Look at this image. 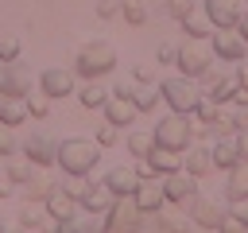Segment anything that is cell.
Here are the masks:
<instances>
[{
    "label": "cell",
    "instance_id": "ffe728a7",
    "mask_svg": "<svg viewBox=\"0 0 248 233\" xmlns=\"http://www.w3.org/2000/svg\"><path fill=\"white\" fill-rule=\"evenodd\" d=\"M43 206H46V214H50V217H58V221H62V217H74L78 198H74V194H70V190L58 183V186H50V194L43 198Z\"/></svg>",
    "mask_w": 248,
    "mask_h": 233
},
{
    "label": "cell",
    "instance_id": "30bf717a",
    "mask_svg": "<svg viewBox=\"0 0 248 233\" xmlns=\"http://www.w3.org/2000/svg\"><path fill=\"white\" fill-rule=\"evenodd\" d=\"M23 155H27L35 167H50V163H58V140H50V136L35 132V136H27V140H23Z\"/></svg>",
    "mask_w": 248,
    "mask_h": 233
},
{
    "label": "cell",
    "instance_id": "f907efd6",
    "mask_svg": "<svg viewBox=\"0 0 248 233\" xmlns=\"http://www.w3.org/2000/svg\"><path fill=\"white\" fill-rule=\"evenodd\" d=\"M0 70H4V66H0Z\"/></svg>",
    "mask_w": 248,
    "mask_h": 233
},
{
    "label": "cell",
    "instance_id": "c3c4849f",
    "mask_svg": "<svg viewBox=\"0 0 248 233\" xmlns=\"http://www.w3.org/2000/svg\"><path fill=\"white\" fill-rule=\"evenodd\" d=\"M151 4H155V8H167V0H151Z\"/></svg>",
    "mask_w": 248,
    "mask_h": 233
},
{
    "label": "cell",
    "instance_id": "4316f807",
    "mask_svg": "<svg viewBox=\"0 0 248 233\" xmlns=\"http://www.w3.org/2000/svg\"><path fill=\"white\" fill-rule=\"evenodd\" d=\"M132 101H136V109L140 113H151L159 101H163V93H159V85L151 82V85H132Z\"/></svg>",
    "mask_w": 248,
    "mask_h": 233
},
{
    "label": "cell",
    "instance_id": "83f0119b",
    "mask_svg": "<svg viewBox=\"0 0 248 233\" xmlns=\"http://www.w3.org/2000/svg\"><path fill=\"white\" fill-rule=\"evenodd\" d=\"M31 179H35V163H31L27 155H12V159H8V183H19V186H23V183H31Z\"/></svg>",
    "mask_w": 248,
    "mask_h": 233
},
{
    "label": "cell",
    "instance_id": "9c48e42d",
    "mask_svg": "<svg viewBox=\"0 0 248 233\" xmlns=\"http://www.w3.org/2000/svg\"><path fill=\"white\" fill-rule=\"evenodd\" d=\"M132 202H136L143 214H159V210H163V202H167V194H163V179L143 175V179H140V186H136V194H132Z\"/></svg>",
    "mask_w": 248,
    "mask_h": 233
},
{
    "label": "cell",
    "instance_id": "ba28073f",
    "mask_svg": "<svg viewBox=\"0 0 248 233\" xmlns=\"http://www.w3.org/2000/svg\"><path fill=\"white\" fill-rule=\"evenodd\" d=\"M163 194H167V202L186 206V202L198 194V179H194L190 171H170V175H163Z\"/></svg>",
    "mask_w": 248,
    "mask_h": 233
},
{
    "label": "cell",
    "instance_id": "e575fe53",
    "mask_svg": "<svg viewBox=\"0 0 248 233\" xmlns=\"http://www.w3.org/2000/svg\"><path fill=\"white\" fill-rule=\"evenodd\" d=\"M155 70H159V62H136V66H132V78H136L140 85H151V82H155Z\"/></svg>",
    "mask_w": 248,
    "mask_h": 233
},
{
    "label": "cell",
    "instance_id": "6da1fadb",
    "mask_svg": "<svg viewBox=\"0 0 248 233\" xmlns=\"http://www.w3.org/2000/svg\"><path fill=\"white\" fill-rule=\"evenodd\" d=\"M101 159V144L89 140V136H66L58 144V167L70 175V179H85Z\"/></svg>",
    "mask_w": 248,
    "mask_h": 233
},
{
    "label": "cell",
    "instance_id": "ee69618b",
    "mask_svg": "<svg viewBox=\"0 0 248 233\" xmlns=\"http://www.w3.org/2000/svg\"><path fill=\"white\" fill-rule=\"evenodd\" d=\"M12 132H8V124H0V155H12Z\"/></svg>",
    "mask_w": 248,
    "mask_h": 233
},
{
    "label": "cell",
    "instance_id": "d6986e66",
    "mask_svg": "<svg viewBox=\"0 0 248 233\" xmlns=\"http://www.w3.org/2000/svg\"><path fill=\"white\" fill-rule=\"evenodd\" d=\"M190 217H194V225H202V229H217V221L225 217V210H221L213 198L194 194V198H190Z\"/></svg>",
    "mask_w": 248,
    "mask_h": 233
},
{
    "label": "cell",
    "instance_id": "1f68e13d",
    "mask_svg": "<svg viewBox=\"0 0 248 233\" xmlns=\"http://www.w3.org/2000/svg\"><path fill=\"white\" fill-rule=\"evenodd\" d=\"M120 12H124V19L128 23H147V0H120Z\"/></svg>",
    "mask_w": 248,
    "mask_h": 233
},
{
    "label": "cell",
    "instance_id": "f546056e",
    "mask_svg": "<svg viewBox=\"0 0 248 233\" xmlns=\"http://www.w3.org/2000/svg\"><path fill=\"white\" fill-rule=\"evenodd\" d=\"M151 148H155V136H151V132H143V128L128 132V151H132V155H140V159H143Z\"/></svg>",
    "mask_w": 248,
    "mask_h": 233
},
{
    "label": "cell",
    "instance_id": "277c9868",
    "mask_svg": "<svg viewBox=\"0 0 248 233\" xmlns=\"http://www.w3.org/2000/svg\"><path fill=\"white\" fill-rule=\"evenodd\" d=\"M151 136H155V148L182 151V148L190 144V136H194V124H190V116H186V113H167V116H159V120H155Z\"/></svg>",
    "mask_w": 248,
    "mask_h": 233
},
{
    "label": "cell",
    "instance_id": "3957f363",
    "mask_svg": "<svg viewBox=\"0 0 248 233\" xmlns=\"http://www.w3.org/2000/svg\"><path fill=\"white\" fill-rule=\"evenodd\" d=\"M159 93H163V101L170 105V113H194V105L202 101V85H198V78H186V74H174V78H163L159 82Z\"/></svg>",
    "mask_w": 248,
    "mask_h": 233
},
{
    "label": "cell",
    "instance_id": "52a82bcc",
    "mask_svg": "<svg viewBox=\"0 0 248 233\" xmlns=\"http://www.w3.org/2000/svg\"><path fill=\"white\" fill-rule=\"evenodd\" d=\"M209 47H213L217 58H229V62H236V58L248 54V43H244V35H240L236 27H213Z\"/></svg>",
    "mask_w": 248,
    "mask_h": 233
},
{
    "label": "cell",
    "instance_id": "f1b7e54d",
    "mask_svg": "<svg viewBox=\"0 0 248 233\" xmlns=\"http://www.w3.org/2000/svg\"><path fill=\"white\" fill-rule=\"evenodd\" d=\"M240 194H248V159L229 167V198H240Z\"/></svg>",
    "mask_w": 248,
    "mask_h": 233
},
{
    "label": "cell",
    "instance_id": "5bb4252c",
    "mask_svg": "<svg viewBox=\"0 0 248 233\" xmlns=\"http://www.w3.org/2000/svg\"><path fill=\"white\" fill-rule=\"evenodd\" d=\"M182 171H190L194 179H202V175H209L213 171V151H209V144H186L182 148Z\"/></svg>",
    "mask_w": 248,
    "mask_h": 233
},
{
    "label": "cell",
    "instance_id": "5b68a950",
    "mask_svg": "<svg viewBox=\"0 0 248 233\" xmlns=\"http://www.w3.org/2000/svg\"><path fill=\"white\" fill-rule=\"evenodd\" d=\"M186 78H205L213 70V47H205L202 39H190V43H178V62H174Z\"/></svg>",
    "mask_w": 248,
    "mask_h": 233
},
{
    "label": "cell",
    "instance_id": "7bdbcfd3",
    "mask_svg": "<svg viewBox=\"0 0 248 233\" xmlns=\"http://www.w3.org/2000/svg\"><path fill=\"white\" fill-rule=\"evenodd\" d=\"M23 229H27V225L19 221V214H16V217H0V233H23Z\"/></svg>",
    "mask_w": 248,
    "mask_h": 233
},
{
    "label": "cell",
    "instance_id": "484cf974",
    "mask_svg": "<svg viewBox=\"0 0 248 233\" xmlns=\"http://www.w3.org/2000/svg\"><path fill=\"white\" fill-rule=\"evenodd\" d=\"M78 101H81L85 109H101V105L108 101V89H105V85H101L97 78H89V82H85V85L78 89Z\"/></svg>",
    "mask_w": 248,
    "mask_h": 233
},
{
    "label": "cell",
    "instance_id": "7a4b0ae2",
    "mask_svg": "<svg viewBox=\"0 0 248 233\" xmlns=\"http://www.w3.org/2000/svg\"><path fill=\"white\" fill-rule=\"evenodd\" d=\"M112 66H116V47L108 39H89L78 50V62H74V70L81 78H105Z\"/></svg>",
    "mask_w": 248,
    "mask_h": 233
},
{
    "label": "cell",
    "instance_id": "7402d4cb",
    "mask_svg": "<svg viewBox=\"0 0 248 233\" xmlns=\"http://www.w3.org/2000/svg\"><path fill=\"white\" fill-rule=\"evenodd\" d=\"M143 159H147L151 175H170V171H182V151H170V148H151Z\"/></svg>",
    "mask_w": 248,
    "mask_h": 233
},
{
    "label": "cell",
    "instance_id": "f35d334b",
    "mask_svg": "<svg viewBox=\"0 0 248 233\" xmlns=\"http://www.w3.org/2000/svg\"><path fill=\"white\" fill-rule=\"evenodd\" d=\"M23 186H27V198H35V202L50 194V183H46V179H39V175H35L31 183H23Z\"/></svg>",
    "mask_w": 248,
    "mask_h": 233
},
{
    "label": "cell",
    "instance_id": "d590c367",
    "mask_svg": "<svg viewBox=\"0 0 248 233\" xmlns=\"http://www.w3.org/2000/svg\"><path fill=\"white\" fill-rule=\"evenodd\" d=\"M155 62L159 66H167V62H178V43H159V50H155Z\"/></svg>",
    "mask_w": 248,
    "mask_h": 233
},
{
    "label": "cell",
    "instance_id": "681fc988",
    "mask_svg": "<svg viewBox=\"0 0 248 233\" xmlns=\"http://www.w3.org/2000/svg\"><path fill=\"white\" fill-rule=\"evenodd\" d=\"M4 194H8V186H4V183H0V198H4Z\"/></svg>",
    "mask_w": 248,
    "mask_h": 233
},
{
    "label": "cell",
    "instance_id": "cb8c5ba5",
    "mask_svg": "<svg viewBox=\"0 0 248 233\" xmlns=\"http://www.w3.org/2000/svg\"><path fill=\"white\" fill-rule=\"evenodd\" d=\"M31 116V109H27V97H16V93H0V124H23Z\"/></svg>",
    "mask_w": 248,
    "mask_h": 233
},
{
    "label": "cell",
    "instance_id": "b9f144b4",
    "mask_svg": "<svg viewBox=\"0 0 248 233\" xmlns=\"http://www.w3.org/2000/svg\"><path fill=\"white\" fill-rule=\"evenodd\" d=\"M116 12H120V0H97V16L101 19H112Z\"/></svg>",
    "mask_w": 248,
    "mask_h": 233
},
{
    "label": "cell",
    "instance_id": "44dd1931",
    "mask_svg": "<svg viewBox=\"0 0 248 233\" xmlns=\"http://www.w3.org/2000/svg\"><path fill=\"white\" fill-rule=\"evenodd\" d=\"M202 93H205V97H213L217 105L232 101V93H236V74L229 78V74H221V70H217V74L209 70V74H205V89H202Z\"/></svg>",
    "mask_w": 248,
    "mask_h": 233
},
{
    "label": "cell",
    "instance_id": "7c38bea8",
    "mask_svg": "<svg viewBox=\"0 0 248 233\" xmlns=\"http://www.w3.org/2000/svg\"><path fill=\"white\" fill-rule=\"evenodd\" d=\"M202 8H205V16L213 19V27H236L240 16L248 12L244 0H205Z\"/></svg>",
    "mask_w": 248,
    "mask_h": 233
},
{
    "label": "cell",
    "instance_id": "f6af8a7d",
    "mask_svg": "<svg viewBox=\"0 0 248 233\" xmlns=\"http://www.w3.org/2000/svg\"><path fill=\"white\" fill-rule=\"evenodd\" d=\"M236 85H240V89H248V62H240V66H236Z\"/></svg>",
    "mask_w": 248,
    "mask_h": 233
},
{
    "label": "cell",
    "instance_id": "8d00e7d4",
    "mask_svg": "<svg viewBox=\"0 0 248 233\" xmlns=\"http://www.w3.org/2000/svg\"><path fill=\"white\" fill-rule=\"evenodd\" d=\"M116 140H120V128H116V124H108V120H105V124H101V128H97V144H101V148H112V144H116Z\"/></svg>",
    "mask_w": 248,
    "mask_h": 233
},
{
    "label": "cell",
    "instance_id": "8992f818",
    "mask_svg": "<svg viewBox=\"0 0 248 233\" xmlns=\"http://www.w3.org/2000/svg\"><path fill=\"white\" fill-rule=\"evenodd\" d=\"M143 225V210L132 198H112V206L105 210V233H140Z\"/></svg>",
    "mask_w": 248,
    "mask_h": 233
},
{
    "label": "cell",
    "instance_id": "603a6c76",
    "mask_svg": "<svg viewBox=\"0 0 248 233\" xmlns=\"http://www.w3.org/2000/svg\"><path fill=\"white\" fill-rule=\"evenodd\" d=\"M19 221H23V225H35V229H43V233H54V225H58V217H50L46 206H39L35 198H27V202L19 206Z\"/></svg>",
    "mask_w": 248,
    "mask_h": 233
},
{
    "label": "cell",
    "instance_id": "ab89813d",
    "mask_svg": "<svg viewBox=\"0 0 248 233\" xmlns=\"http://www.w3.org/2000/svg\"><path fill=\"white\" fill-rule=\"evenodd\" d=\"M194 8H198L194 0H167V12H170L174 19H182V16H186V12H194Z\"/></svg>",
    "mask_w": 248,
    "mask_h": 233
},
{
    "label": "cell",
    "instance_id": "60d3db41",
    "mask_svg": "<svg viewBox=\"0 0 248 233\" xmlns=\"http://www.w3.org/2000/svg\"><path fill=\"white\" fill-rule=\"evenodd\" d=\"M229 214H232V217H240V221L248 225V194H240V198H232V206H229Z\"/></svg>",
    "mask_w": 248,
    "mask_h": 233
},
{
    "label": "cell",
    "instance_id": "d6a6232c",
    "mask_svg": "<svg viewBox=\"0 0 248 233\" xmlns=\"http://www.w3.org/2000/svg\"><path fill=\"white\" fill-rule=\"evenodd\" d=\"M159 217V233H190V221L182 214H155Z\"/></svg>",
    "mask_w": 248,
    "mask_h": 233
},
{
    "label": "cell",
    "instance_id": "d4e9b609",
    "mask_svg": "<svg viewBox=\"0 0 248 233\" xmlns=\"http://www.w3.org/2000/svg\"><path fill=\"white\" fill-rule=\"evenodd\" d=\"M178 23L186 27V35H190V39H209V35H213V19L205 16V8H194V12H186Z\"/></svg>",
    "mask_w": 248,
    "mask_h": 233
},
{
    "label": "cell",
    "instance_id": "74e56055",
    "mask_svg": "<svg viewBox=\"0 0 248 233\" xmlns=\"http://www.w3.org/2000/svg\"><path fill=\"white\" fill-rule=\"evenodd\" d=\"M217 233H248V225H244L240 217H232V214L225 210V217L217 221Z\"/></svg>",
    "mask_w": 248,
    "mask_h": 233
},
{
    "label": "cell",
    "instance_id": "9a60e30c",
    "mask_svg": "<svg viewBox=\"0 0 248 233\" xmlns=\"http://www.w3.org/2000/svg\"><path fill=\"white\" fill-rule=\"evenodd\" d=\"M209 151H213V167H236L240 163V144H236V132H221V136H213V144H209Z\"/></svg>",
    "mask_w": 248,
    "mask_h": 233
},
{
    "label": "cell",
    "instance_id": "836d02e7",
    "mask_svg": "<svg viewBox=\"0 0 248 233\" xmlns=\"http://www.w3.org/2000/svg\"><path fill=\"white\" fill-rule=\"evenodd\" d=\"M50 101H54V97H46L43 89H31V93H27V109H31V116H46V113H50Z\"/></svg>",
    "mask_w": 248,
    "mask_h": 233
},
{
    "label": "cell",
    "instance_id": "ac0fdd59",
    "mask_svg": "<svg viewBox=\"0 0 248 233\" xmlns=\"http://www.w3.org/2000/svg\"><path fill=\"white\" fill-rule=\"evenodd\" d=\"M39 89L46 97H66V93H74V74L62 70V66H50V70L39 74Z\"/></svg>",
    "mask_w": 248,
    "mask_h": 233
},
{
    "label": "cell",
    "instance_id": "e0dca14e",
    "mask_svg": "<svg viewBox=\"0 0 248 233\" xmlns=\"http://www.w3.org/2000/svg\"><path fill=\"white\" fill-rule=\"evenodd\" d=\"M0 93L27 97L31 93V70H23L19 62H4V70H0Z\"/></svg>",
    "mask_w": 248,
    "mask_h": 233
},
{
    "label": "cell",
    "instance_id": "4fadbf2b",
    "mask_svg": "<svg viewBox=\"0 0 248 233\" xmlns=\"http://www.w3.org/2000/svg\"><path fill=\"white\" fill-rule=\"evenodd\" d=\"M105 109V120L108 124H116V128H124V124H132L136 120V101H132V93H108V101L101 105Z\"/></svg>",
    "mask_w": 248,
    "mask_h": 233
},
{
    "label": "cell",
    "instance_id": "4dcf8cb0",
    "mask_svg": "<svg viewBox=\"0 0 248 233\" xmlns=\"http://www.w3.org/2000/svg\"><path fill=\"white\" fill-rule=\"evenodd\" d=\"M19 47H23V39L16 31H0V62H16L19 58Z\"/></svg>",
    "mask_w": 248,
    "mask_h": 233
},
{
    "label": "cell",
    "instance_id": "2e32d148",
    "mask_svg": "<svg viewBox=\"0 0 248 233\" xmlns=\"http://www.w3.org/2000/svg\"><path fill=\"white\" fill-rule=\"evenodd\" d=\"M78 202H81L89 214H105V210L112 206V190H108L105 179H85V190H81Z\"/></svg>",
    "mask_w": 248,
    "mask_h": 233
},
{
    "label": "cell",
    "instance_id": "7dc6e473",
    "mask_svg": "<svg viewBox=\"0 0 248 233\" xmlns=\"http://www.w3.org/2000/svg\"><path fill=\"white\" fill-rule=\"evenodd\" d=\"M236 31H240V35H244V43H248V12L240 16V23H236Z\"/></svg>",
    "mask_w": 248,
    "mask_h": 233
},
{
    "label": "cell",
    "instance_id": "bcb514c9",
    "mask_svg": "<svg viewBox=\"0 0 248 233\" xmlns=\"http://www.w3.org/2000/svg\"><path fill=\"white\" fill-rule=\"evenodd\" d=\"M236 144H240V159H248V128L236 132Z\"/></svg>",
    "mask_w": 248,
    "mask_h": 233
},
{
    "label": "cell",
    "instance_id": "8fae6325",
    "mask_svg": "<svg viewBox=\"0 0 248 233\" xmlns=\"http://www.w3.org/2000/svg\"><path fill=\"white\" fill-rule=\"evenodd\" d=\"M105 183H108L112 198H132L136 186H140V171H136V163H116V167L105 175Z\"/></svg>",
    "mask_w": 248,
    "mask_h": 233
}]
</instances>
